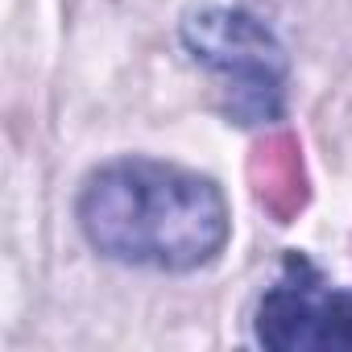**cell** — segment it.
I'll use <instances>...</instances> for the list:
<instances>
[{
    "label": "cell",
    "instance_id": "1",
    "mask_svg": "<svg viewBox=\"0 0 352 352\" xmlns=\"http://www.w3.org/2000/svg\"><path fill=\"white\" fill-rule=\"evenodd\" d=\"M79 228L87 245L120 265L191 274L228 245L224 191L195 170L116 157L87 174L79 191Z\"/></svg>",
    "mask_w": 352,
    "mask_h": 352
},
{
    "label": "cell",
    "instance_id": "2",
    "mask_svg": "<svg viewBox=\"0 0 352 352\" xmlns=\"http://www.w3.org/2000/svg\"><path fill=\"white\" fill-rule=\"evenodd\" d=\"M183 46L224 87L228 120L261 129L286 112V50L249 9H199L183 21Z\"/></svg>",
    "mask_w": 352,
    "mask_h": 352
},
{
    "label": "cell",
    "instance_id": "3",
    "mask_svg": "<svg viewBox=\"0 0 352 352\" xmlns=\"http://www.w3.org/2000/svg\"><path fill=\"white\" fill-rule=\"evenodd\" d=\"M253 336L270 352H352V290L331 286L307 253H286L257 302Z\"/></svg>",
    "mask_w": 352,
    "mask_h": 352
},
{
    "label": "cell",
    "instance_id": "4",
    "mask_svg": "<svg viewBox=\"0 0 352 352\" xmlns=\"http://www.w3.org/2000/svg\"><path fill=\"white\" fill-rule=\"evenodd\" d=\"M253 187L257 199L270 216H278L282 224L307 204V179H302V157H298V141L290 133H274L257 145L253 153Z\"/></svg>",
    "mask_w": 352,
    "mask_h": 352
}]
</instances>
